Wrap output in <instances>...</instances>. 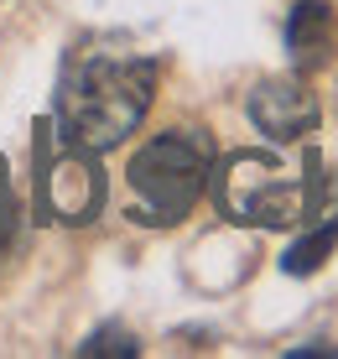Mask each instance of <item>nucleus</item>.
Here are the masks:
<instances>
[{
  "mask_svg": "<svg viewBox=\"0 0 338 359\" xmlns=\"http://www.w3.org/2000/svg\"><path fill=\"white\" fill-rule=\"evenodd\" d=\"M156 89V63L141 53H115V47H83L62 68V94H58V126L62 141L83 151H109L151 109Z\"/></svg>",
  "mask_w": 338,
  "mask_h": 359,
  "instance_id": "nucleus-1",
  "label": "nucleus"
},
{
  "mask_svg": "<svg viewBox=\"0 0 338 359\" xmlns=\"http://www.w3.org/2000/svg\"><path fill=\"white\" fill-rule=\"evenodd\" d=\"M312 172H318V156L292 167L276 151H234L219 162V177H208V182H214L224 219L286 229V224H302L312 214V203H318V182H307Z\"/></svg>",
  "mask_w": 338,
  "mask_h": 359,
  "instance_id": "nucleus-2",
  "label": "nucleus"
},
{
  "mask_svg": "<svg viewBox=\"0 0 338 359\" xmlns=\"http://www.w3.org/2000/svg\"><path fill=\"white\" fill-rule=\"evenodd\" d=\"M130 193L141 224H177L193 214L214 177V141L208 130H161L130 156Z\"/></svg>",
  "mask_w": 338,
  "mask_h": 359,
  "instance_id": "nucleus-3",
  "label": "nucleus"
},
{
  "mask_svg": "<svg viewBox=\"0 0 338 359\" xmlns=\"http://www.w3.org/2000/svg\"><path fill=\"white\" fill-rule=\"evenodd\" d=\"M42 193H47V214L58 224H89L99 208H104V177L94 167V151L68 141L42 167Z\"/></svg>",
  "mask_w": 338,
  "mask_h": 359,
  "instance_id": "nucleus-4",
  "label": "nucleus"
},
{
  "mask_svg": "<svg viewBox=\"0 0 338 359\" xmlns=\"http://www.w3.org/2000/svg\"><path fill=\"white\" fill-rule=\"evenodd\" d=\"M250 120H255L260 135L292 146V141H302V135L318 130L323 104H318V94H312L302 79H266V83H255V94H250Z\"/></svg>",
  "mask_w": 338,
  "mask_h": 359,
  "instance_id": "nucleus-5",
  "label": "nucleus"
},
{
  "mask_svg": "<svg viewBox=\"0 0 338 359\" xmlns=\"http://www.w3.org/2000/svg\"><path fill=\"white\" fill-rule=\"evenodd\" d=\"M286 53H292V63L302 73L323 68L338 53V11L328 0H297L292 6V16H286Z\"/></svg>",
  "mask_w": 338,
  "mask_h": 359,
  "instance_id": "nucleus-6",
  "label": "nucleus"
},
{
  "mask_svg": "<svg viewBox=\"0 0 338 359\" xmlns=\"http://www.w3.org/2000/svg\"><path fill=\"white\" fill-rule=\"evenodd\" d=\"M333 245H338V219H328V224H318L312 234H302V240L281 255V271L286 276H312V271L333 255Z\"/></svg>",
  "mask_w": 338,
  "mask_h": 359,
  "instance_id": "nucleus-7",
  "label": "nucleus"
},
{
  "mask_svg": "<svg viewBox=\"0 0 338 359\" xmlns=\"http://www.w3.org/2000/svg\"><path fill=\"white\" fill-rule=\"evenodd\" d=\"M79 354H120V359H135V354H141V344H135L125 328H99V333H89V344H79Z\"/></svg>",
  "mask_w": 338,
  "mask_h": 359,
  "instance_id": "nucleus-8",
  "label": "nucleus"
}]
</instances>
